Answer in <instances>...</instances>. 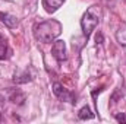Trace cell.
I'll use <instances>...</instances> for the list:
<instances>
[{"label":"cell","instance_id":"13","mask_svg":"<svg viewBox=\"0 0 126 124\" xmlns=\"http://www.w3.org/2000/svg\"><path fill=\"white\" fill-rule=\"evenodd\" d=\"M4 45V41H3V38H1V35H0V47H3Z\"/></svg>","mask_w":126,"mask_h":124},{"label":"cell","instance_id":"11","mask_svg":"<svg viewBox=\"0 0 126 124\" xmlns=\"http://www.w3.org/2000/svg\"><path fill=\"white\" fill-rule=\"evenodd\" d=\"M114 118H116V121H119V123H126V115L125 114H116Z\"/></svg>","mask_w":126,"mask_h":124},{"label":"cell","instance_id":"5","mask_svg":"<svg viewBox=\"0 0 126 124\" xmlns=\"http://www.w3.org/2000/svg\"><path fill=\"white\" fill-rule=\"evenodd\" d=\"M64 0H43V7L46 9L47 13H54L62 7Z\"/></svg>","mask_w":126,"mask_h":124},{"label":"cell","instance_id":"4","mask_svg":"<svg viewBox=\"0 0 126 124\" xmlns=\"http://www.w3.org/2000/svg\"><path fill=\"white\" fill-rule=\"evenodd\" d=\"M51 54H53V57H54L57 62L66 60V44H64V41H62V39H56V41L53 42Z\"/></svg>","mask_w":126,"mask_h":124},{"label":"cell","instance_id":"10","mask_svg":"<svg viewBox=\"0 0 126 124\" xmlns=\"http://www.w3.org/2000/svg\"><path fill=\"white\" fill-rule=\"evenodd\" d=\"M78 118L79 120H93L94 118V112L90 110V107H82L78 112Z\"/></svg>","mask_w":126,"mask_h":124},{"label":"cell","instance_id":"12","mask_svg":"<svg viewBox=\"0 0 126 124\" xmlns=\"http://www.w3.org/2000/svg\"><path fill=\"white\" fill-rule=\"evenodd\" d=\"M95 41H97V44H101V42H103V35H101V34H98V35H97V38H95Z\"/></svg>","mask_w":126,"mask_h":124},{"label":"cell","instance_id":"7","mask_svg":"<svg viewBox=\"0 0 126 124\" xmlns=\"http://www.w3.org/2000/svg\"><path fill=\"white\" fill-rule=\"evenodd\" d=\"M31 80H32V76L30 74L28 70L18 72V73H15V76H13V82H15V83H27V82H31Z\"/></svg>","mask_w":126,"mask_h":124},{"label":"cell","instance_id":"9","mask_svg":"<svg viewBox=\"0 0 126 124\" xmlns=\"http://www.w3.org/2000/svg\"><path fill=\"white\" fill-rule=\"evenodd\" d=\"M116 39L122 47H126V24H122L116 31Z\"/></svg>","mask_w":126,"mask_h":124},{"label":"cell","instance_id":"6","mask_svg":"<svg viewBox=\"0 0 126 124\" xmlns=\"http://www.w3.org/2000/svg\"><path fill=\"white\" fill-rule=\"evenodd\" d=\"M0 21L7 26V28H16L18 26V19L16 16L10 15V13H0Z\"/></svg>","mask_w":126,"mask_h":124},{"label":"cell","instance_id":"2","mask_svg":"<svg viewBox=\"0 0 126 124\" xmlns=\"http://www.w3.org/2000/svg\"><path fill=\"white\" fill-rule=\"evenodd\" d=\"M101 7L100 6H91L87 9V12L84 13L82 19H81V28H82V34H84V38L88 39L91 37V34L97 28V25L100 24V19H101Z\"/></svg>","mask_w":126,"mask_h":124},{"label":"cell","instance_id":"8","mask_svg":"<svg viewBox=\"0 0 126 124\" xmlns=\"http://www.w3.org/2000/svg\"><path fill=\"white\" fill-rule=\"evenodd\" d=\"M9 99H10L12 102H15V104L22 105L24 101H25V95L21 92L19 89H10V91H9Z\"/></svg>","mask_w":126,"mask_h":124},{"label":"cell","instance_id":"3","mask_svg":"<svg viewBox=\"0 0 126 124\" xmlns=\"http://www.w3.org/2000/svg\"><path fill=\"white\" fill-rule=\"evenodd\" d=\"M53 93H54L60 101H66V102H70V104H75V102H76L73 93L69 92V91H67L63 85H60V83H54V85H53Z\"/></svg>","mask_w":126,"mask_h":124},{"label":"cell","instance_id":"1","mask_svg":"<svg viewBox=\"0 0 126 124\" xmlns=\"http://www.w3.org/2000/svg\"><path fill=\"white\" fill-rule=\"evenodd\" d=\"M60 32H62V24L54 19L40 22L34 26V35H35L37 41H40L43 44L54 42L56 38L60 35Z\"/></svg>","mask_w":126,"mask_h":124}]
</instances>
